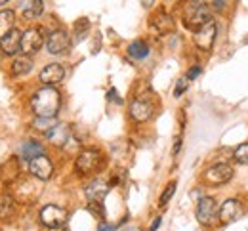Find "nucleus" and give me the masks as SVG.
Returning a JSON list of instances; mask_svg holds the SVG:
<instances>
[{
	"label": "nucleus",
	"instance_id": "aec40b11",
	"mask_svg": "<svg viewBox=\"0 0 248 231\" xmlns=\"http://www.w3.org/2000/svg\"><path fill=\"white\" fill-rule=\"evenodd\" d=\"M44 155V147L40 141L36 139H27L21 143V149H19V161H32L34 157H40Z\"/></svg>",
	"mask_w": 248,
	"mask_h": 231
},
{
	"label": "nucleus",
	"instance_id": "6ab92c4d",
	"mask_svg": "<svg viewBox=\"0 0 248 231\" xmlns=\"http://www.w3.org/2000/svg\"><path fill=\"white\" fill-rule=\"evenodd\" d=\"M17 214V204L16 199L12 197L10 193H0V220L12 222Z\"/></svg>",
	"mask_w": 248,
	"mask_h": 231
},
{
	"label": "nucleus",
	"instance_id": "393cba45",
	"mask_svg": "<svg viewBox=\"0 0 248 231\" xmlns=\"http://www.w3.org/2000/svg\"><path fill=\"white\" fill-rule=\"evenodd\" d=\"M56 124H58L56 119H42V117H36V119L32 121V128H34L36 132H44V134L50 132Z\"/></svg>",
	"mask_w": 248,
	"mask_h": 231
},
{
	"label": "nucleus",
	"instance_id": "2f4dec72",
	"mask_svg": "<svg viewBox=\"0 0 248 231\" xmlns=\"http://www.w3.org/2000/svg\"><path fill=\"white\" fill-rule=\"evenodd\" d=\"M201 75V67H193L189 73H187V80H191V78H195V77H199Z\"/></svg>",
	"mask_w": 248,
	"mask_h": 231
},
{
	"label": "nucleus",
	"instance_id": "0eeeda50",
	"mask_svg": "<svg viewBox=\"0 0 248 231\" xmlns=\"http://www.w3.org/2000/svg\"><path fill=\"white\" fill-rule=\"evenodd\" d=\"M29 172H31L36 180L46 182V180H50L52 174H54V163H52L46 155L34 157L32 161H29Z\"/></svg>",
	"mask_w": 248,
	"mask_h": 231
},
{
	"label": "nucleus",
	"instance_id": "f3484780",
	"mask_svg": "<svg viewBox=\"0 0 248 231\" xmlns=\"http://www.w3.org/2000/svg\"><path fill=\"white\" fill-rule=\"evenodd\" d=\"M46 136H48V141L54 143V145H58V147H67V143L73 139L71 138V128L67 124H60V123L46 134Z\"/></svg>",
	"mask_w": 248,
	"mask_h": 231
},
{
	"label": "nucleus",
	"instance_id": "9b49d317",
	"mask_svg": "<svg viewBox=\"0 0 248 231\" xmlns=\"http://www.w3.org/2000/svg\"><path fill=\"white\" fill-rule=\"evenodd\" d=\"M217 214V204L212 197H202L197 204V220L204 226L212 224V220Z\"/></svg>",
	"mask_w": 248,
	"mask_h": 231
},
{
	"label": "nucleus",
	"instance_id": "b1692460",
	"mask_svg": "<svg viewBox=\"0 0 248 231\" xmlns=\"http://www.w3.org/2000/svg\"><path fill=\"white\" fill-rule=\"evenodd\" d=\"M149 52H151V48H149V44L143 42V40H134V42L128 46V56L134 58V60H145V58L149 56Z\"/></svg>",
	"mask_w": 248,
	"mask_h": 231
},
{
	"label": "nucleus",
	"instance_id": "2eb2a0df",
	"mask_svg": "<svg viewBox=\"0 0 248 231\" xmlns=\"http://www.w3.org/2000/svg\"><path fill=\"white\" fill-rule=\"evenodd\" d=\"M241 202L237 200V199H227L221 206H219V210H217V214H219V220L223 222V224H231V222H235L239 216H241Z\"/></svg>",
	"mask_w": 248,
	"mask_h": 231
},
{
	"label": "nucleus",
	"instance_id": "e433bc0d",
	"mask_svg": "<svg viewBox=\"0 0 248 231\" xmlns=\"http://www.w3.org/2000/svg\"><path fill=\"white\" fill-rule=\"evenodd\" d=\"M2 4H8V2H4V0H0V6H2Z\"/></svg>",
	"mask_w": 248,
	"mask_h": 231
},
{
	"label": "nucleus",
	"instance_id": "c756f323",
	"mask_svg": "<svg viewBox=\"0 0 248 231\" xmlns=\"http://www.w3.org/2000/svg\"><path fill=\"white\" fill-rule=\"evenodd\" d=\"M187 86H189V80H187V77H184V78H180L178 80V84H176V88H174V96L176 98H180L184 92L187 90Z\"/></svg>",
	"mask_w": 248,
	"mask_h": 231
},
{
	"label": "nucleus",
	"instance_id": "1a4fd4ad",
	"mask_svg": "<svg viewBox=\"0 0 248 231\" xmlns=\"http://www.w3.org/2000/svg\"><path fill=\"white\" fill-rule=\"evenodd\" d=\"M130 117L136 123H147L153 117V103L147 98H136L130 103Z\"/></svg>",
	"mask_w": 248,
	"mask_h": 231
},
{
	"label": "nucleus",
	"instance_id": "72a5a7b5",
	"mask_svg": "<svg viewBox=\"0 0 248 231\" xmlns=\"http://www.w3.org/2000/svg\"><path fill=\"white\" fill-rule=\"evenodd\" d=\"M210 4H212V8H216V10H223V6H225V2H221V0L210 2Z\"/></svg>",
	"mask_w": 248,
	"mask_h": 231
},
{
	"label": "nucleus",
	"instance_id": "a878e982",
	"mask_svg": "<svg viewBox=\"0 0 248 231\" xmlns=\"http://www.w3.org/2000/svg\"><path fill=\"white\" fill-rule=\"evenodd\" d=\"M233 159H235L239 165H248V143H243V145L235 147Z\"/></svg>",
	"mask_w": 248,
	"mask_h": 231
},
{
	"label": "nucleus",
	"instance_id": "473e14b6",
	"mask_svg": "<svg viewBox=\"0 0 248 231\" xmlns=\"http://www.w3.org/2000/svg\"><path fill=\"white\" fill-rule=\"evenodd\" d=\"M107 96H109V99H115V101H119V103H121V98H119V96H117V90H115V88H111V90H109V94H107Z\"/></svg>",
	"mask_w": 248,
	"mask_h": 231
},
{
	"label": "nucleus",
	"instance_id": "4be33fe9",
	"mask_svg": "<svg viewBox=\"0 0 248 231\" xmlns=\"http://www.w3.org/2000/svg\"><path fill=\"white\" fill-rule=\"evenodd\" d=\"M44 12V2L42 0H31V2H23L21 6V14L25 19H36L40 17Z\"/></svg>",
	"mask_w": 248,
	"mask_h": 231
},
{
	"label": "nucleus",
	"instance_id": "7ed1b4c3",
	"mask_svg": "<svg viewBox=\"0 0 248 231\" xmlns=\"http://www.w3.org/2000/svg\"><path fill=\"white\" fill-rule=\"evenodd\" d=\"M101 163H103L101 153L93 147H88V149H82L77 155L75 166H77V172H80V174H92L101 166Z\"/></svg>",
	"mask_w": 248,
	"mask_h": 231
},
{
	"label": "nucleus",
	"instance_id": "6e6552de",
	"mask_svg": "<svg viewBox=\"0 0 248 231\" xmlns=\"http://www.w3.org/2000/svg\"><path fill=\"white\" fill-rule=\"evenodd\" d=\"M233 178V168L225 163H217V165H212L210 168H206L204 172V180L212 185H221L225 182H229Z\"/></svg>",
	"mask_w": 248,
	"mask_h": 231
},
{
	"label": "nucleus",
	"instance_id": "7c9ffc66",
	"mask_svg": "<svg viewBox=\"0 0 248 231\" xmlns=\"http://www.w3.org/2000/svg\"><path fill=\"white\" fill-rule=\"evenodd\" d=\"M97 231H115V226L113 224H107V222H99Z\"/></svg>",
	"mask_w": 248,
	"mask_h": 231
},
{
	"label": "nucleus",
	"instance_id": "39448f33",
	"mask_svg": "<svg viewBox=\"0 0 248 231\" xmlns=\"http://www.w3.org/2000/svg\"><path fill=\"white\" fill-rule=\"evenodd\" d=\"M46 48L52 56H62L65 54L69 48H71V36L67 31L58 29V31H52L46 38Z\"/></svg>",
	"mask_w": 248,
	"mask_h": 231
},
{
	"label": "nucleus",
	"instance_id": "c9c22d12",
	"mask_svg": "<svg viewBox=\"0 0 248 231\" xmlns=\"http://www.w3.org/2000/svg\"><path fill=\"white\" fill-rule=\"evenodd\" d=\"M158 226H160V218H156L155 222H153V226H151V230H149V231H155Z\"/></svg>",
	"mask_w": 248,
	"mask_h": 231
},
{
	"label": "nucleus",
	"instance_id": "c85d7f7f",
	"mask_svg": "<svg viewBox=\"0 0 248 231\" xmlns=\"http://www.w3.org/2000/svg\"><path fill=\"white\" fill-rule=\"evenodd\" d=\"M88 212H92L95 218H103V216H105L103 202H101V200H90V202H88Z\"/></svg>",
	"mask_w": 248,
	"mask_h": 231
},
{
	"label": "nucleus",
	"instance_id": "4468645a",
	"mask_svg": "<svg viewBox=\"0 0 248 231\" xmlns=\"http://www.w3.org/2000/svg\"><path fill=\"white\" fill-rule=\"evenodd\" d=\"M21 36L23 33L14 29L6 34L4 38H0V50L4 56H16L19 50H21Z\"/></svg>",
	"mask_w": 248,
	"mask_h": 231
},
{
	"label": "nucleus",
	"instance_id": "423d86ee",
	"mask_svg": "<svg viewBox=\"0 0 248 231\" xmlns=\"http://www.w3.org/2000/svg\"><path fill=\"white\" fill-rule=\"evenodd\" d=\"M42 44H44V34L38 27L27 29L21 36V52H23V56L31 58L32 54H36L42 48Z\"/></svg>",
	"mask_w": 248,
	"mask_h": 231
},
{
	"label": "nucleus",
	"instance_id": "412c9836",
	"mask_svg": "<svg viewBox=\"0 0 248 231\" xmlns=\"http://www.w3.org/2000/svg\"><path fill=\"white\" fill-rule=\"evenodd\" d=\"M12 75L14 77H25L27 73H31L32 71V58L29 56H17L14 62H12Z\"/></svg>",
	"mask_w": 248,
	"mask_h": 231
},
{
	"label": "nucleus",
	"instance_id": "f8f14e48",
	"mask_svg": "<svg viewBox=\"0 0 248 231\" xmlns=\"http://www.w3.org/2000/svg\"><path fill=\"white\" fill-rule=\"evenodd\" d=\"M21 174V161L19 157H10L4 165L0 166V184L10 185L14 184Z\"/></svg>",
	"mask_w": 248,
	"mask_h": 231
},
{
	"label": "nucleus",
	"instance_id": "f03ea898",
	"mask_svg": "<svg viewBox=\"0 0 248 231\" xmlns=\"http://www.w3.org/2000/svg\"><path fill=\"white\" fill-rule=\"evenodd\" d=\"M184 21L189 29H201L202 25L210 23V8L204 2H187L184 8Z\"/></svg>",
	"mask_w": 248,
	"mask_h": 231
},
{
	"label": "nucleus",
	"instance_id": "a211bd4d",
	"mask_svg": "<svg viewBox=\"0 0 248 231\" xmlns=\"http://www.w3.org/2000/svg\"><path fill=\"white\" fill-rule=\"evenodd\" d=\"M84 193L90 200H101L109 193V184L105 180H101V178H95L84 187Z\"/></svg>",
	"mask_w": 248,
	"mask_h": 231
},
{
	"label": "nucleus",
	"instance_id": "9d476101",
	"mask_svg": "<svg viewBox=\"0 0 248 231\" xmlns=\"http://www.w3.org/2000/svg\"><path fill=\"white\" fill-rule=\"evenodd\" d=\"M197 48H201L202 52H208L216 40V23L210 21L206 25H202L199 31H195V36H193Z\"/></svg>",
	"mask_w": 248,
	"mask_h": 231
},
{
	"label": "nucleus",
	"instance_id": "f257e3e1",
	"mask_svg": "<svg viewBox=\"0 0 248 231\" xmlns=\"http://www.w3.org/2000/svg\"><path fill=\"white\" fill-rule=\"evenodd\" d=\"M62 107V94L52 88V86H44L38 88L31 98V109L36 117L42 119H56L58 111Z\"/></svg>",
	"mask_w": 248,
	"mask_h": 231
},
{
	"label": "nucleus",
	"instance_id": "20e7f679",
	"mask_svg": "<svg viewBox=\"0 0 248 231\" xmlns=\"http://www.w3.org/2000/svg\"><path fill=\"white\" fill-rule=\"evenodd\" d=\"M67 210L63 206L58 204H46L42 210H40V224L50 228V230H58L63 228L65 222H67Z\"/></svg>",
	"mask_w": 248,
	"mask_h": 231
},
{
	"label": "nucleus",
	"instance_id": "f704fd0d",
	"mask_svg": "<svg viewBox=\"0 0 248 231\" xmlns=\"http://www.w3.org/2000/svg\"><path fill=\"white\" fill-rule=\"evenodd\" d=\"M180 147H182V138H178V139H176V145H174V155H178Z\"/></svg>",
	"mask_w": 248,
	"mask_h": 231
},
{
	"label": "nucleus",
	"instance_id": "5701e85b",
	"mask_svg": "<svg viewBox=\"0 0 248 231\" xmlns=\"http://www.w3.org/2000/svg\"><path fill=\"white\" fill-rule=\"evenodd\" d=\"M16 12L14 10H0V38H4L10 31H14Z\"/></svg>",
	"mask_w": 248,
	"mask_h": 231
},
{
	"label": "nucleus",
	"instance_id": "cd10ccee",
	"mask_svg": "<svg viewBox=\"0 0 248 231\" xmlns=\"http://www.w3.org/2000/svg\"><path fill=\"white\" fill-rule=\"evenodd\" d=\"M174 193H176V182H170L168 185H166V189L162 191V195H160V199H158V204L160 206H164L170 199L174 197Z\"/></svg>",
	"mask_w": 248,
	"mask_h": 231
},
{
	"label": "nucleus",
	"instance_id": "ddd939ff",
	"mask_svg": "<svg viewBox=\"0 0 248 231\" xmlns=\"http://www.w3.org/2000/svg\"><path fill=\"white\" fill-rule=\"evenodd\" d=\"M63 78H65V69L62 63H48L40 71V82L46 84V86H56L60 84Z\"/></svg>",
	"mask_w": 248,
	"mask_h": 231
},
{
	"label": "nucleus",
	"instance_id": "dca6fc26",
	"mask_svg": "<svg viewBox=\"0 0 248 231\" xmlns=\"http://www.w3.org/2000/svg\"><path fill=\"white\" fill-rule=\"evenodd\" d=\"M174 27H176V23H174V19H172V15L170 14H166V12H156L155 15L151 17V29L156 31L158 34H166V33H172L174 31Z\"/></svg>",
	"mask_w": 248,
	"mask_h": 231
},
{
	"label": "nucleus",
	"instance_id": "bb28decb",
	"mask_svg": "<svg viewBox=\"0 0 248 231\" xmlns=\"http://www.w3.org/2000/svg\"><path fill=\"white\" fill-rule=\"evenodd\" d=\"M88 29H90V21L88 19H78L77 23H75V34H77V38L80 40V38H84L86 33H88Z\"/></svg>",
	"mask_w": 248,
	"mask_h": 231
}]
</instances>
